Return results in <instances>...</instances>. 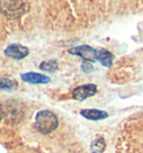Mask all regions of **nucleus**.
Listing matches in <instances>:
<instances>
[{"label":"nucleus","mask_w":143,"mask_h":153,"mask_svg":"<svg viewBox=\"0 0 143 153\" xmlns=\"http://www.w3.org/2000/svg\"><path fill=\"white\" fill-rule=\"evenodd\" d=\"M39 67H40L42 71L53 73V72H55V71H57L58 63H57L56 60H47V62H42Z\"/></svg>","instance_id":"9d476101"},{"label":"nucleus","mask_w":143,"mask_h":153,"mask_svg":"<svg viewBox=\"0 0 143 153\" xmlns=\"http://www.w3.org/2000/svg\"><path fill=\"white\" fill-rule=\"evenodd\" d=\"M113 54L109 51L105 49H101V51H97V60L101 63L103 66L105 67H109L113 64Z\"/></svg>","instance_id":"6e6552de"},{"label":"nucleus","mask_w":143,"mask_h":153,"mask_svg":"<svg viewBox=\"0 0 143 153\" xmlns=\"http://www.w3.org/2000/svg\"><path fill=\"white\" fill-rule=\"evenodd\" d=\"M80 114L84 116L85 119L91 120V121H100V120L106 119L109 114L101 110H95V108H91V110H83L80 112Z\"/></svg>","instance_id":"0eeeda50"},{"label":"nucleus","mask_w":143,"mask_h":153,"mask_svg":"<svg viewBox=\"0 0 143 153\" xmlns=\"http://www.w3.org/2000/svg\"><path fill=\"white\" fill-rule=\"evenodd\" d=\"M15 86H16L15 82L10 81L8 78H2L1 83H0V87H1V89H4H4H13Z\"/></svg>","instance_id":"9b49d317"},{"label":"nucleus","mask_w":143,"mask_h":153,"mask_svg":"<svg viewBox=\"0 0 143 153\" xmlns=\"http://www.w3.org/2000/svg\"><path fill=\"white\" fill-rule=\"evenodd\" d=\"M25 4L21 2V0H4L2 4L4 13L10 18L19 17L24 13Z\"/></svg>","instance_id":"f03ea898"},{"label":"nucleus","mask_w":143,"mask_h":153,"mask_svg":"<svg viewBox=\"0 0 143 153\" xmlns=\"http://www.w3.org/2000/svg\"><path fill=\"white\" fill-rule=\"evenodd\" d=\"M4 54L13 59H22L28 56L29 51L27 47L22 46L20 44H11L4 49Z\"/></svg>","instance_id":"39448f33"},{"label":"nucleus","mask_w":143,"mask_h":153,"mask_svg":"<svg viewBox=\"0 0 143 153\" xmlns=\"http://www.w3.org/2000/svg\"><path fill=\"white\" fill-rule=\"evenodd\" d=\"M36 128L42 134H48L58 126V119L51 111H39L36 114Z\"/></svg>","instance_id":"f257e3e1"},{"label":"nucleus","mask_w":143,"mask_h":153,"mask_svg":"<svg viewBox=\"0 0 143 153\" xmlns=\"http://www.w3.org/2000/svg\"><path fill=\"white\" fill-rule=\"evenodd\" d=\"M82 69H83V72H85V73H91L93 71L92 63H89L87 60H84L83 64H82Z\"/></svg>","instance_id":"f8f14e48"},{"label":"nucleus","mask_w":143,"mask_h":153,"mask_svg":"<svg viewBox=\"0 0 143 153\" xmlns=\"http://www.w3.org/2000/svg\"><path fill=\"white\" fill-rule=\"evenodd\" d=\"M104 150H105V142H104L103 137L96 139L92 142V145H91L92 153H103Z\"/></svg>","instance_id":"1a4fd4ad"},{"label":"nucleus","mask_w":143,"mask_h":153,"mask_svg":"<svg viewBox=\"0 0 143 153\" xmlns=\"http://www.w3.org/2000/svg\"><path fill=\"white\" fill-rule=\"evenodd\" d=\"M21 79L24 82L30 83V84H47L51 82V78L44 74L39 73H26L21 75Z\"/></svg>","instance_id":"423d86ee"},{"label":"nucleus","mask_w":143,"mask_h":153,"mask_svg":"<svg viewBox=\"0 0 143 153\" xmlns=\"http://www.w3.org/2000/svg\"><path fill=\"white\" fill-rule=\"evenodd\" d=\"M96 92L97 87L94 84H86V85L78 86L73 91V98H75L77 101H84L87 97L95 95Z\"/></svg>","instance_id":"20e7f679"},{"label":"nucleus","mask_w":143,"mask_h":153,"mask_svg":"<svg viewBox=\"0 0 143 153\" xmlns=\"http://www.w3.org/2000/svg\"><path fill=\"white\" fill-rule=\"evenodd\" d=\"M69 54L80 56L84 60H87V62H95V60H97V51H95L94 48H92L91 46H87V45L71 48Z\"/></svg>","instance_id":"7ed1b4c3"}]
</instances>
